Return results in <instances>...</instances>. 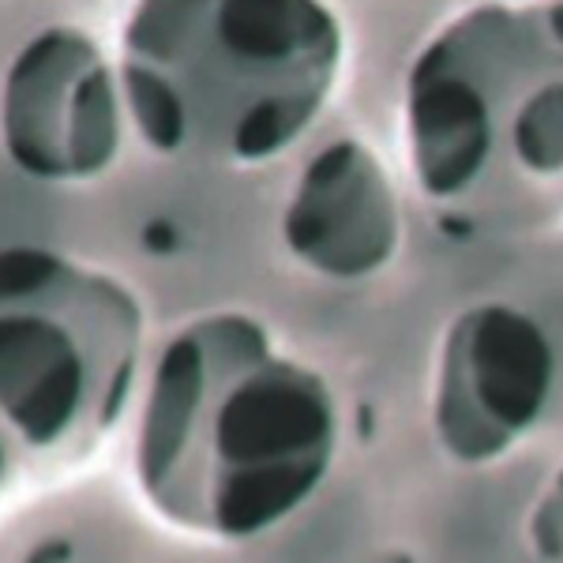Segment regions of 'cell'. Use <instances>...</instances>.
<instances>
[{"mask_svg":"<svg viewBox=\"0 0 563 563\" xmlns=\"http://www.w3.org/2000/svg\"><path fill=\"white\" fill-rule=\"evenodd\" d=\"M384 563H413V560L406 556V552H398V556H390V560H384Z\"/></svg>","mask_w":563,"mask_h":563,"instance_id":"cell-10","label":"cell"},{"mask_svg":"<svg viewBox=\"0 0 563 563\" xmlns=\"http://www.w3.org/2000/svg\"><path fill=\"white\" fill-rule=\"evenodd\" d=\"M20 466H23V455L20 448H15L12 432L4 429V421H0V499L15 488V477H20Z\"/></svg>","mask_w":563,"mask_h":563,"instance_id":"cell-9","label":"cell"},{"mask_svg":"<svg viewBox=\"0 0 563 563\" xmlns=\"http://www.w3.org/2000/svg\"><path fill=\"white\" fill-rule=\"evenodd\" d=\"M334 451L339 410L323 376L230 308L188 320L154 357L132 470L169 526L252 541L320 493Z\"/></svg>","mask_w":563,"mask_h":563,"instance_id":"cell-1","label":"cell"},{"mask_svg":"<svg viewBox=\"0 0 563 563\" xmlns=\"http://www.w3.org/2000/svg\"><path fill=\"white\" fill-rule=\"evenodd\" d=\"M121 76L79 26H45L0 79V143L20 174L45 185H84L121 154Z\"/></svg>","mask_w":563,"mask_h":563,"instance_id":"cell-5","label":"cell"},{"mask_svg":"<svg viewBox=\"0 0 563 563\" xmlns=\"http://www.w3.org/2000/svg\"><path fill=\"white\" fill-rule=\"evenodd\" d=\"M530 541L544 563H563V470L552 477V485L544 488V496L533 507Z\"/></svg>","mask_w":563,"mask_h":563,"instance_id":"cell-8","label":"cell"},{"mask_svg":"<svg viewBox=\"0 0 563 563\" xmlns=\"http://www.w3.org/2000/svg\"><path fill=\"white\" fill-rule=\"evenodd\" d=\"M143 305L121 278L53 249H0V421L23 462L79 466L135 390Z\"/></svg>","mask_w":563,"mask_h":563,"instance_id":"cell-4","label":"cell"},{"mask_svg":"<svg viewBox=\"0 0 563 563\" xmlns=\"http://www.w3.org/2000/svg\"><path fill=\"white\" fill-rule=\"evenodd\" d=\"M556 350L533 316L485 301L451 320L432 390V432L459 466H493L538 429Z\"/></svg>","mask_w":563,"mask_h":563,"instance_id":"cell-6","label":"cell"},{"mask_svg":"<svg viewBox=\"0 0 563 563\" xmlns=\"http://www.w3.org/2000/svg\"><path fill=\"white\" fill-rule=\"evenodd\" d=\"M342 57L323 0H135L117 76L151 151L263 166L320 121Z\"/></svg>","mask_w":563,"mask_h":563,"instance_id":"cell-2","label":"cell"},{"mask_svg":"<svg viewBox=\"0 0 563 563\" xmlns=\"http://www.w3.org/2000/svg\"><path fill=\"white\" fill-rule=\"evenodd\" d=\"M282 244L327 282L379 275L402 244V203L379 154L361 140L316 151L282 211Z\"/></svg>","mask_w":563,"mask_h":563,"instance_id":"cell-7","label":"cell"},{"mask_svg":"<svg viewBox=\"0 0 563 563\" xmlns=\"http://www.w3.org/2000/svg\"><path fill=\"white\" fill-rule=\"evenodd\" d=\"M406 151L429 203L477 225L563 222V0H485L406 76Z\"/></svg>","mask_w":563,"mask_h":563,"instance_id":"cell-3","label":"cell"}]
</instances>
